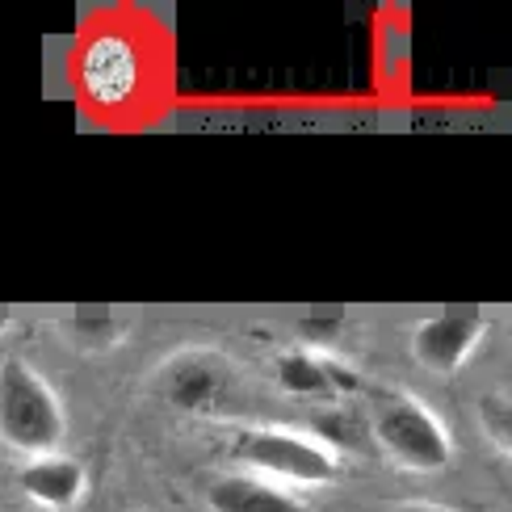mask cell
I'll list each match as a JSON object with an SVG mask.
<instances>
[{"label": "cell", "instance_id": "7", "mask_svg": "<svg viewBox=\"0 0 512 512\" xmlns=\"http://www.w3.org/2000/svg\"><path fill=\"white\" fill-rule=\"evenodd\" d=\"M17 492L42 512H72V508H80L84 492H89V471H84L80 458L63 454V450L21 458Z\"/></svg>", "mask_w": 512, "mask_h": 512}, {"label": "cell", "instance_id": "11", "mask_svg": "<svg viewBox=\"0 0 512 512\" xmlns=\"http://www.w3.org/2000/svg\"><path fill=\"white\" fill-rule=\"evenodd\" d=\"M63 332H68V345L80 353H110L126 340V324L110 315H76L63 319Z\"/></svg>", "mask_w": 512, "mask_h": 512}, {"label": "cell", "instance_id": "9", "mask_svg": "<svg viewBox=\"0 0 512 512\" xmlns=\"http://www.w3.org/2000/svg\"><path fill=\"white\" fill-rule=\"evenodd\" d=\"M206 508L210 512H311V504L298 492L248 471L219 475L206 487Z\"/></svg>", "mask_w": 512, "mask_h": 512}, {"label": "cell", "instance_id": "14", "mask_svg": "<svg viewBox=\"0 0 512 512\" xmlns=\"http://www.w3.org/2000/svg\"><path fill=\"white\" fill-rule=\"evenodd\" d=\"M135 512H147V508H135Z\"/></svg>", "mask_w": 512, "mask_h": 512}, {"label": "cell", "instance_id": "10", "mask_svg": "<svg viewBox=\"0 0 512 512\" xmlns=\"http://www.w3.org/2000/svg\"><path fill=\"white\" fill-rule=\"evenodd\" d=\"M307 429L328 445V450H336L340 458H353V454H361V450H370V420H366V412L357 408L353 399H340V403H328L324 412H319Z\"/></svg>", "mask_w": 512, "mask_h": 512}, {"label": "cell", "instance_id": "12", "mask_svg": "<svg viewBox=\"0 0 512 512\" xmlns=\"http://www.w3.org/2000/svg\"><path fill=\"white\" fill-rule=\"evenodd\" d=\"M475 420H479L483 437L492 441V450L500 458H508L512 454V403H508V395L504 391H487L479 399V408H475Z\"/></svg>", "mask_w": 512, "mask_h": 512}, {"label": "cell", "instance_id": "2", "mask_svg": "<svg viewBox=\"0 0 512 512\" xmlns=\"http://www.w3.org/2000/svg\"><path fill=\"white\" fill-rule=\"evenodd\" d=\"M370 445L399 475H441L454 462V429L445 416L412 391H387L366 412Z\"/></svg>", "mask_w": 512, "mask_h": 512}, {"label": "cell", "instance_id": "8", "mask_svg": "<svg viewBox=\"0 0 512 512\" xmlns=\"http://www.w3.org/2000/svg\"><path fill=\"white\" fill-rule=\"evenodd\" d=\"M80 80L97 105H118L139 89V51L122 34H97L80 55Z\"/></svg>", "mask_w": 512, "mask_h": 512}, {"label": "cell", "instance_id": "6", "mask_svg": "<svg viewBox=\"0 0 512 512\" xmlns=\"http://www.w3.org/2000/svg\"><path fill=\"white\" fill-rule=\"evenodd\" d=\"M273 378H277V387H282V395L311 399V403H340V399H353L361 391V370L349 357L307 349V345L277 353Z\"/></svg>", "mask_w": 512, "mask_h": 512}, {"label": "cell", "instance_id": "4", "mask_svg": "<svg viewBox=\"0 0 512 512\" xmlns=\"http://www.w3.org/2000/svg\"><path fill=\"white\" fill-rule=\"evenodd\" d=\"M236 387H240V374L231 366V357H223L219 349H181L173 357H164L152 378V391L160 395V403L189 416L223 412Z\"/></svg>", "mask_w": 512, "mask_h": 512}, {"label": "cell", "instance_id": "1", "mask_svg": "<svg viewBox=\"0 0 512 512\" xmlns=\"http://www.w3.org/2000/svg\"><path fill=\"white\" fill-rule=\"evenodd\" d=\"M227 454L236 471L273 479L282 487H328L349 475V462L303 424H244L231 433Z\"/></svg>", "mask_w": 512, "mask_h": 512}, {"label": "cell", "instance_id": "13", "mask_svg": "<svg viewBox=\"0 0 512 512\" xmlns=\"http://www.w3.org/2000/svg\"><path fill=\"white\" fill-rule=\"evenodd\" d=\"M387 512H458V508L437 504V500H399V504H391Z\"/></svg>", "mask_w": 512, "mask_h": 512}, {"label": "cell", "instance_id": "5", "mask_svg": "<svg viewBox=\"0 0 512 512\" xmlns=\"http://www.w3.org/2000/svg\"><path fill=\"white\" fill-rule=\"evenodd\" d=\"M492 336V315L479 311H437L408 328V357L424 374L454 378L475 361Z\"/></svg>", "mask_w": 512, "mask_h": 512}, {"label": "cell", "instance_id": "3", "mask_svg": "<svg viewBox=\"0 0 512 512\" xmlns=\"http://www.w3.org/2000/svg\"><path fill=\"white\" fill-rule=\"evenodd\" d=\"M68 441V408L55 382L26 357L0 361V445L17 458L55 454Z\"/></svg>", "mask_w": 512, "mask_h": 512}]
</instances>
